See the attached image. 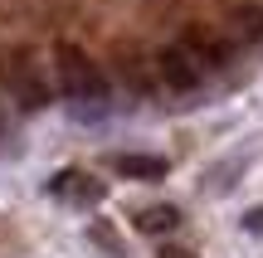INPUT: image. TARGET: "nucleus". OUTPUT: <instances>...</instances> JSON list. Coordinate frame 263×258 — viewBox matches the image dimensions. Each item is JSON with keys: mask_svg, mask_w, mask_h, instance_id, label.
Returning a JSON list of instances; mask_svg holds the SVG:
<instances>
[{"mask_svg": "<svg viewBox=\"0 0 263 258\" xmlns=\"http://www.w3.org/2000/svg\"><path fill=\"white\" fill-rule=\"evenodd\" d=\"M54 64H59V88H64L73 103H98V97L107 93V83H103V73H98V64H93V58H88L78 44H59Z\"/></svg>", "mask_w": 263, "mask_h": 258, "instance_id": "nucleus-1", "label": "nucleus"}, {"mask_svg": "<svg viewBox=\"0 0 263 258\" xmlns=\"http://www.w3.org/2000/svg\"><path fill=\"white\" fill-rule=\"evenodd\" d=\"M176 49H180L195 68H224V64H229V39L215 34L210 25H190L185 34H180Z\"/></svg>", "mask_w": 263, "mask_h": 258, "instance_id": "nucleus-2", "label": "nucleus"}, {"mask_svg": "<svg viewBox=\"0 0 263 258\" xmlns=\"http://www.w3.org/2000/svg\"><path fill=\"white\" fill-rule=\"evenodd\" d=\"M5 73H10V93H15V103L34 112V107L44 103V78L34 73L29 54H15V58H10V68H5Z\"/></svg>", "mask_w": 263, "mask_h": 258, "instance_id": "nucleus-3", "label": "nucleus"}, {"mask_svg": "<svg viewBox=\"0 0 263 258\" xmlns=\"http://www.w3.org/2000/svg\"><path fill=\"white\" fill-rule=\"evenodd\" d=\"M156 73L166 88H176V93H190V88H200V68L190 64L180 49H161L156 54Z\"/></svg>", "mask_w": 263, "mask_h": 258, "instance_id": "nucleus-4", "label": "nucleus"}, {"mask_svg": "<svg viewBox=\"0 0 263 258\" xmlns=\"http://www.w3.org/2000/svg\"><path fill=\"white\" fill-rule=\"evenodd\" d=\"M49 190L59 195V200H103V181H93V175H83V171H59L54 181H49Z\"/></svg>", "mask_w": 263, "mask_h": 258, "instance_id": "nucleus-5", "label": "nucleus"}, {"mask_svg": "<svg viewBox=\"0 0 263 258\" xmlns=\"http://www.w3.org/2000/svg\"><path fill=\"white\" fill-rule=\"evenodd\" d=\"M112 171L122 175V181H161L166 175V161L161 156H141V151H127L112 161Z\"/></svg>", "mask_w": 263, "mask_h": 258, "instance_id": "nucleus-6", "label": "nucleus"}, {"mask_svg": "<svg viewBox=\"0 0 263 258\" xmlns=\"http://www.w3.org/2000/svg\"><path fill=\"white\" fill-rule=\"evenodd\" d=\"M176 224H180L176 205H146V210H137V229H141V234H151V239H161V234H171Z\"/></svg>", "mask_w": 263, "mask_h": 258, "instance_id": "nucleus-7", "label": "nucleus"}, {"mask_svg": "<svg viewBox=\"0 0 263 258\" xmlns=\"http://www.w3.org/2000/svg\"><path fill=\"white\" fill-rule=\"evenodd\" d=\"M229 25H234L239 39L263 44V5H234V10H229Z\"/></svg>", "mask_w": 263, "mask_h": 258, "instance_id": "nucleus-8", "label": "nucleus"}, {"mask_svg": "<svg viewBox=\"0 0 263 258\" xmlns=\"http://www.w3.org/2000/svg\"><path fill=\"white\" fill-rule=\"evenodd\" d=\"M156 258H200V253H190L185 244H161V249H156Z\"/></svg>", "mask_w": 263, "mask_h": 258, "instance_id": "nucleus-9", "label": "nucleus"}]
</instances>
